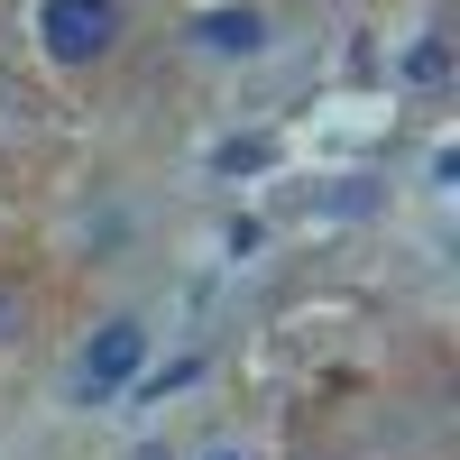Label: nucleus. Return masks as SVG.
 <instances>
[{"label": "nucleus", "mask_w": 460, "mask_h": 460, "mask_svg": "<svg viewBox=\"0 0 460 460\" xmlns=\"http://www.w3.org/2000/svg\"><path fill=\"white\" fill-rule=\"evenodd\" d=\"M37 37H47L56 65H93L120 47V0H47L37 10Z\"/></svg>", "instance_id": "1"}, {"label": "nucleus", "mask_w": 460, "mask_h": 460, "mask_svg": "<svg viewBox=\"0 0 460 460\" xmlns=\"http://www.w3.org/2000/svg\"><path fill=\"white\" fill-rule=\"evenodd\" d=\"M138 359H147V323H102L93 332V350L84 359H74V396H84V405H102V396H120L129 387V377H138Z\"/></svg>", "instance_id": "2"}, {"label": "nucleus", "mask_w": 460, "mask_h": 460, "mask_svg": "<svg viewBox=\"0 0 460 460\" xmlns=\"http://www.w3.org/2000/svg\"><path fill=\"white\" fill-rule=\"evenodd\" d=\"M194 37H203L212 56H249L258 37H267V19H258V10H203V19H194Z\"/></svg>", "instance_id": "3"}]
</instances>
